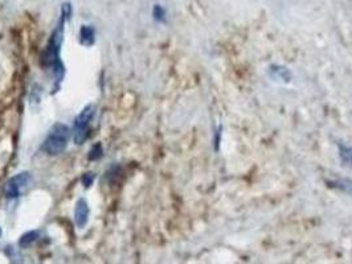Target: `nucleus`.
Segmentation results:
<instances>
[{
    "label": "nucleus",
    "instance_id": "f03ea898",
    "mask_svg": "<svg viewBox=\"0 0 352 264\" xmlns=\"http://www.w3.org/2000/svg\"><path fill=\"white\" fill-rule=\"evenodd\" d=\"M96 115V106L88 105L76 118L73 123V141L77 145L85 143L90 134V125Z\"/></svg>",
    "mask_w": 352,
    "mask_h": 264
},
{
    "label": "nucleus",
    "instance_id": "39448f33",
    "mask_svg": "<svg viewBox=\"0 0 352 264\" xmlns=\"http://www.w3.org/2000/svg\"><path fill=\"white\" fill-rule=\"evenodd\" d=\"M81 43L87 47H90L94 43V29L89 25L82 27L81 29Z\"/></svg>",
    "mask_w": 352,
    "mask_h": 264
},
{
    "label": "nucleus",
    "instance_id": "f257e3e1",
    "mask_svg": "<svg viewBox=\"0 0 352 264\" xmlns=\"http://www.w3.org/2000/svg\"><path fill=\"white\" fill-rule=\"evenodd\" d=\"M71 130L67 124L56 123L51 128L47 139L44 141L43 149L51 156H57L63 154L69 143Z\"/></svg>",
    "mask_w": 352,
    "mask_h": 264
},
{
    "label": "nucleus",
    "instance_id": "7ed1b4c3",
    "mask_svg": "<svg viewBox=\"0 0 352 264\" xmlns=\"http://www.w3.org/2000/svg\"><path fill=\"white\" fill-rule=\"evenodd\" d=\"M32 185V176L28 172H21L8 180L4 187V194L7 198H18L25 193Z\"/></svg>",
    "mask_w": 352,
    "mask_h": 264
},
{
    "label": "nucleus",
    "instance_id": "0eeeda50",
    "mask_svg": "<svg viewBox=\"0 0 352 264\" xmlns=\"http://www.w3.org/2000/svg\"><path fill=\"white\" fill-rule=\"evenodd\" d=\"M0 234H1V231H0Z\"/></svg>",
    "mask_w": 352,
    "mask_h": 264
},
{
    "label": "nucleus",
    "instance_id": "20e7f679",
    "mask_svg": "<svg viewBox=\"0 0 352 264\" xmlns=\"http://www.w3.org/2000/svg\"><path fill=\"white\" fill-rule=\"evenodd\" d=\"M89 214H90V209H89L87 200L80 198L76 204V208H74V221H76V225L78 228L87 226L89 221Z\"/></svg>",
    "mask_w": 352,
    "mask_h": 264
},
{
    "label": "nucleus",
    "instance_id": "423d86ee",
    "mask_svg": "<svg viewBox=\"0 0 352 264\" xmlns=\"http://www.w3.org/2000/svg\"><path fill=\"white\" fill-rule=\"evenodd\" d=\"M93 180H94V175H91V173H88L87 176L82 178V181H84V184H85L87 187H90V184H91Z\"/></svg>",
    "mask_w": 352,
    "mask_h": 264
}]
</instances>
